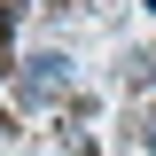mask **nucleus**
Masks as SVG:
<instances>
[{"label":"nucleus","mask_w":156,"mask_h":156,"mask_svg":"<svg viewBox=\"0 0 156 156\" xmlns=\"http://www.w3.org/2000/svg\"><path fill=\"white\" fill-rule=\"evenodd\" d=\"M23 86H31V94H55L62 86V55H31L23 62Z\"/></svg>","instance_id":"1"},{"label":"nucleus","mask_w":156,"mask_h":156,"mask_svg":"<svg viewBox=\"0 0 156 156\" xmlns=\"http://www.w3.org/2000/svg\"><path fill=\"white\" fill-rule=\"evenodd\" d=\"M16 16H23V0H0V23H16Z\"/></svg>","instance_id":"3"},{"label":"nucleus","mask_w":156,"mask_h":156,"mask_svg":"<svg viewBox=\"0 0 156 156\" xmlns=\"http://www.w3.org/2000/svg\"><path fill=\"white\" fill-rule=\"evenodd\" d=\"M0 70H8V62H0Z\"/></svg>","instance_id":"4"},{"label":"nucleus","mask_w":156,"mask_h":156,"mask_svg":"<svg viewBox=\"0 0 156 156\" xmlns=\"http://www.w3.org/2000/svg\"><path fill=\"white\" fill-rule=\"evenodd\" d=\"M140 140H148V148H156V101H148V117H140Z\"/></svg>","instance_id":"2"}]
</instances>
